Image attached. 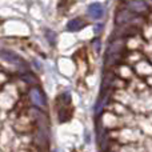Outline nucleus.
Listing matches in <instances>:
<instances>
[{
    "label": "nucleus",
    "instance_id": "obj_11",
    "mask_svg": "<svg viewBox=\"0 0 152 152\" xmlns=\"http://www.w3.org/2000/svg\"><path fill=\"white\" fill-rule=\"evenodd\" d=\"M45 34H47V39L48 42H51V44H55V34H53L52 31H45Z\"/></svg>",
    "mask_w": 152,
    "mask_h": 152
},
{
    "label": "nucleus",
    "instance_id": "obj_12",
    "mask_svg": "<svg viewBox=\"0 0 152 152\" xmlns=\"http://www.w3.org/2000/svg\"><path fill=\"white\" fill-rule=\"evenodd\" d=\"M5 80H7V76H5L4 74H1V72H0V84L5 83Z\"/></svg>",
    "mask_w": 152,
    "mask_h": 152
},
{
    "label": "nucleus",
    "instance_id": "obj_6",
    "mask_svg": "<svg viewBox=\"0 0 152 152\" xmlns=\"http://www.w3.org/2000/svg\"><path fill=\"white\" fill-rule=\"evenodd\" d=\"M134 18V13L129 12V11H120V12L116 15V24L121 26V24L128 23L131 19Z\"/></svg>",
    "mask_w": 152,
    "mask_h": 152
},
{
    "label": "nucleus",
    "instance_id": "obj_8",
    "mask_svg": "<svg viewBox=\"0 0 152 152\" xmlns=\"http://www.w3.org/2000/svg\"><path fill=\"white\" fill-rule=\"evenodd\" d=\"M121 48H124V40L121 39H116L112 44L110 45V50H108V53H119L121 51Z\"/></svg>",
    "mask_w": 152,
    "mask_h": 152
},
{
    "label": "nucleus",
    "instance_id": "obj_3",
    "mask_svg": "<svg viewBox=\"0 0 152 152\" xmlns=\"http://www.w3.org/2000/svg\"><path fill=\"white\" fill-rule=\"evenodd\" d=\"M0 56L4 59L5 61L8 63H12V64H21V60L16 53L11 52V51H7V50H0Z\"/></svg>",
    "mask_w": 152,
    "mask_h": 152
},
{
    "label": "nucleus",
    "instance_id": "obj_1",
    "mask_svg": "<svg viewBox=\"0 0 152 152\" xmlns=\"http://www.w3.org/2000/svg\"><path fill=\"white\" fill-rule=\"evenodd\" d=\"M29 99H31V102L34 103L36 107L43 108L45 105V97L39 88H32L31 91H29Z\"/></svg>",
    "mask_w": 152,
    "mask_h": 152
},
{
    "label": "nucleus",
    "instance_id": "obj_13",
    "mask_svg": "<svg viewBox=\"0 0 152 152\" xmlns=\"http://www.w3.org/2000/svg\"><path fill=\"white\" fill-rule=\"evenodd\" d=\"M94 44H95V47H96V48H95V50H96V51H99V39H96V40H95V42H94Z\"/></svg>",
    "mask_w": 152,
    "mask_h": 152
},
{
    "label": "nucleus",
    "instance_id": "obj_5",
    "mask_svg": "<svg viewBox=\"0 0 152 152\" xmlns=\"http://www.w3.org/2000/svg\"><path fill=\"white\" fill-rule=\"evenodd\" d=\"M88 13L89 16H92L94 19H100L103 16V7L99 3H94L88 7Z\"/></svg>",
    "mask_w": 152,
    "mask_h": 152
},
{
    "label": "nucleus",
    "instance_id": "obj_7",
    "mask_svg": "<svg viewBox=\"0 0 152 152\" xmlns=\"http://www.w3.org/2000/svg\"><path fill=\"white\" fill-rule=\"evenodd\" d=\"M83 27H84V21L81 20V19H79V18L72 19V20L68 21V24H67V28H68V31H72V32L79 31V29H81Z\"/></svg>",
    "mask_w": 152,
    "mask_h": 152
},
{
    "label": "nucleus",
    "instance_id": "obj_10",
    "mask_svg": "<svg viewBox=\"0 0 152 152\" xmlns=\"http://www.w3.org/2000/svg\"><path fill=\"white\" fill-rule=\"evenodd\" d=\"M21 79H23L26 83H28V84H36V77H35L34 75H31V74H23L21 75Z\"/></svg>",
    "mask_w": 152,
    "mask_h": 152
},
{
    "label": "nucleus",
    "instance_id": "obj_9",
    "mask_svg": "<svg viewBox=\"0 0 152 152\" xmlns=\"http://www.w3.org/2000/svg\"><path fill=\"white\" fill-rule=\"evenodd\" d=\"M72 116V112L69 111V108H61L59 111V121L60 123H66L67 120H69Z\"/></svg>",
    "mask_w": 152,
    "mask_h": 152
},
{
    "label": "nucleus",
    "instance_id": "obj_4",
    "mask_svg": "<svg viewBox=\"0 0 152 152\" xmlns=\"http://www.w3.org/2000/svg\"><path fill=\"white\" fill-rule=\"evenodd\" d=\"M35 144L40 148H45L48 144V137H47V134L43 131L42 128H39V131L36 132L35 135Z\"/></svg>",
    "mask_w": 152,
    "mask_h": 152
},
{
    "label": "nucleus",
    "instance_id": "obj_2",
    "mask_svg": "<svg viewBox=\"0 0 152 152\" xmlns=\"http://www.w3.org/2000/svg\"><path fill=\"white\" fill-rule=\"evenodd\" d=\"M128 10L132 13H144L147 11V4L140 0H131L128 3Z\"/></svg>",
    "mask_w": 152,
    "mask_h": 152
}]
</instances>
